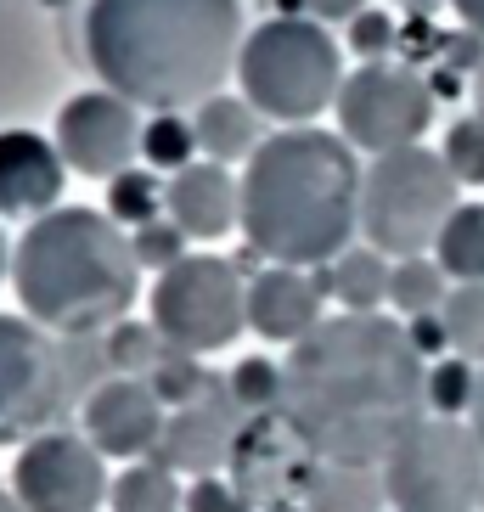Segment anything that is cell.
Wrapping results in <instances>:
<instances>
[{"mask_svg":"<svg viewBox=\"0 0 484 512\" xmlns=\"http://www.w3.org/2000/svg\"><path fill=\"white\" fill-rule=\"evenodd\" d=\"M164 422V400L147 377H102L85 400V439L119 462H147L164 439Z\"/></svg>","mask_w":484,"mask_h":512,"instance_id":"obj_14","label":"cell"},{"mask_svg":"<svg viewBox=\"0 0 484 512\" xmlns=\"http://www.w3.org/2000/svg\"><path fill=\"white\" fill-rule=\"evenodd\" d=\"M428 417H468L473 411V394H479V366L468 361V355H439V361H428Z\"/></svg>","mask_w":484,"mask_h":512,"instance_id":"obj_27","label":"cell"},{"mask_svg":"<svg viewBox=\"0 0 484 512\" xmlns=\"http://www.w3.org/2000/svg\"><path fill=\"white\" fill-rule=\"evenodd\" d=\"M366 6H372V0H304V12L316 17V23H327V29H333V23H344V29H349Z\"/></svg>","mask_w":484,"mask_h":512,"instance_id":"obj_37","label":"cell"},{"mask_svg":"<svg viewBox=\"0 0 484 512\" xmlns=\"http://www.w3.org/2000/svg\"><path fill=\"white\" fill-rule=\"evenodd\" d=\"M406 338H411V349H417L423 361H439V355L451 349V332H445L439 310H434V316H411V321H406Z\"/></svg>","mask_w":484,"mask_h":512,"instance_id":"obj_36","label":"cell"},{"mask_svg":"<svg viewBox=\"0 0 484 512\" xmlns=\"http://www.w3.org/2000/svg\"><path fill=\"white\" fill-rule=\"evenodd\" d=\"M366 169L333 130H276L242 169V237L276 265H333L361 231Z\"/></svg>","mask_w":484,"mask_h":512,"instance_id":"obj_3","label":"cell"},{"mask_svg":"<svg viewBox=\"0 0 484 512\" xmlns=\"http://www.w3.org/2000/svg\"><path fill=\"white\" fill-rule=\"evenodd\" d=\"M107 490L113 479L102 467V451L68 428L29 439L12 462V496L23 501V512H102Z\"/></svg>","mask_w":484,"mask_h":512,"instance_id":"obj_11","label":"cell"},{"mask_svg":"<svg viewBox=\"0 0 484 512\" xmlns=\"http://www.w3.org/2000/svg\"><path fill=\"white\" fill-rule=\"evenodd\" d=\"M141 124L136 102H124L113 91H85L74 102H62L57 113V152L62 164L96 181H113L130 169V158L141 152Z\"/></svg>","mask_w":484,"mask_h":512,"instance_id":"obj_13","label":"cell"},{"mask_svg":"<svg viewBox=\"0 0 484 512\" xmlns=\"http://www.w3.org/2000/svg\"><path fill=\"white\" fill-rule=\"evenodd\" d=\"M6 271H12V254H6V237H0V282H6Z\"/></svg>","mask_w":484,"mask_h":512,"instance_id":"obj_43","label":"cell"},{"mask_svg":"<svg viewBox=\"0 0 484 512\" xmlns=\"http://www.w3.org/2000/svg\"><path fill=\"white\" fill-rule=\"evenodd\" d=\"M439 152H445V164H451L456 181L484 186V119H479V113L445 124V141H439Z\"/></svg>","mask_w":484,"mask_h":512,"instance_id":"obj_32","label":"cell"},{"mask_svg":"<svg viewBox=\"0 0 484 512\" xmlns=\"http://www.w3.org/2000/svg\"><path fill=\"white\" fill-rule=\"evenodd\" d=\"M164 209H169V181L158 169H124V175L107 181V214L119 226L141 231L152 220H164Z\"/></svg>","mask_w":484,"mask_h":512,"instance_id":"obj_24","label":"cell"},{"mask_svg":"<svg viewBox=\"0 0 484 512\" xmlns=\"http://www.w3.org/2000/svg\"><path fill=\"white\" fill-rule=\"evenodd\" d=\"M0 512H23V501H17L12 490H0Z\"/></svg>","mask_w":484,"mask_h":512,"instance_id":"obj_41","label":"cell"},{"mask_svg":"<svg viewBox=\"0 0 484 512\" xmlns=\"http://www.w3.org/2000/svg\"><path fill=\"white\" fill-rule=\"evenodd\" d=\"M445 6H451V12L462 17L473 34H484V0H445Z\"/></svg>","mask_w":484,"mask_h":512,"instance_id":"obj_38","label":"cell"},{"mask_svg":"<svg viewBox=\"0 0 484 512\" xmlns=\"http://www.w3.org/2000/svg\"><path fill=\"white\" fill-rule=\"evenodd\" d=\"M164 332L152 327V321H119V327H107L102 338V355H107V372L113 377H152V366L164 361Z\"/></svg>","mask_w":484,"mask_h":512,"instance_id":"obj_26","label":"cell"},{"mask_svg":"<svg viewBox=\"0 0 484 512\" xmlns=\"http://www.w3.org/2000/svg\"><path fill=\"white\" fill-rule=\"evenodd\" d=\"M479 512H484V501H479Z\"/></svg>","mask_w":484,"mask_h":512,"instance_id":"obj_44","label":"cell"},{"mask_svg":"<svg viewBox=\"0 0 484 512\" xmlns=\"http://www.w3.org/2000/svg\"><path fill=\"white\" fill-rule=\"evenodd\" d=\"M147 321L164 332L169 349H186V355L226 349L248 327V282L220 254H186L181 265L158 271Z\"/></svg>","mask_w":484,"mask_h":512,"instance_id":"obj_9","label":"cell"},{"mask_svg":"<svg viewBox=\"0 0 484 512\" xmlns=\"http://www.w3.org/2000/svg\"><path fill=\"white\" fill-rule=\"evenodd\" d=\"M12 287L51 332L91 338L130 321L141 293V259L113 214L51 209L12 248Z\"/></svg>","mask_w":484,"mask_h":512,"instance_id":"obj_4","label":"cell"},{"mask_svg":"<svg viewBox=\"0 0 484 512\" xmlns=\"http://www.w3.org/2000/svg\"><path fill=\"white\" fill-rule=\"evenodd\" d=\"M378 473L394 512H479L484 501V445L456 417H417Z\"/></svg>","mask_w":484,"mask_h":512,"instance_id":"obj_8","label":"cell"},{"mask_svg":"<svg viewBox=\"0 0 484 512\" xmlns=\"http://www.w3.org/2000/svg\"><path fill=\"white\" fill-rule=\"evenodd\" d=\"M439 321L451 332V349L484 366V282H451V299L439 304Z\"/></svg>","mask_w":484,"mask_h":512,"instance_id":"obj_29","label":"cell"},{"mask_svg":"<svg viewBox=\"0 0 484 512\" xmlns=\"http://www.w3.org/2000/svg\"><path fill=\"white\" fill-rule=\"evenodd\" d=\"M186 512H254V501L242 496L231 479L209 473V479H192V484H186Z\"/></svg>","mask_w":484,"mask_h":512,"instance_id":"obj_35","label":"cell"},{"mask_svg":"<svg viewBox=\"0 0 484 512\" xmlns=\"http://www.w3.org/2000/svg\"><path fill=\"white\" fill-rule=\"evenodd\" d=\"M186 231L175 226V220H152V226H141V231H130V248H136V259H141V271H169V265H181L186 259Z\"/></svg>","mask_w":484,"mask_h":512,"instance_id":"obj_33","label":"cell"},{"mask_svg":"<svg viewBox=\"0 0 484 512\" xmlns=\"http://www.w3.org/2000/svg\"><path fill=\"white\" fill-rule=\"evenodd\" d=\"M451 299V276L439 271V259L417 254V259H394V276H389V304L400 316H434L439 304Z\"/></svg>","mask_w":484,"mask_h":512,"instance_id":"obj_25","label":"cell"},{"mask_svg":"<svg viewBox=\"0 0 484 512\" xmlns=\"http://www.w3.org/2000/svg\"><path fill=\"white\" fill-rule=\"evenodd\" d=\"M68 181L57 141L34 130H0V214H51Z\"/></svg>","mask_w":484,"mask_h":512,"instance_id":"obj_17","label":"cell"},{"mask_svg":"<svg viewBox=\"0 0 484 512\" xmlns=\"http://www.w3.org/2000/svg\"><path fill=\"white\" fill-rule=\"evenodd\" d=\"M456 175L445 152L434 147H406L372 158L361 181V237L389 259H417L428 254L456 214Z\"/></svg>","mask_w":484,"mask_h":512,"instance_id":"obj_6","label":"cell"},{"mask_svg":"<svg viewBox=\"0 0 484 512\" xmlns=\"http://www.w3.org/2000/svg\"><path fill=\"white\" fill-rule=\"evenodd\" d=\"M242 422H248V411H242L237 400H231L226 383H214V389L203 394L197 406L169 411L164 439H158L152 462L175 467V473H192V479H209V473L231 467V451H237Z\"/></svg>","mask_w":484,"mask_h":512,"instance_id":"obj_15","label":"cell"},{"mask_svg":"<svg viewBox=\"0 0 484 512\" xmlns=\"http://www.w3.org/2000/svg\"><path fill=\"white\" fill-rule=\"evenodd\" d=\"M91 372H107L102 349L79 355V344H51L34 321L0 316V445L51 434Z\"/></svg>","mask_w":484,"mask_h":512,"instance_id":"obj_7","label":"cell"},{"mask_svg":"<svg viewBox=\"0 0 484 512\" xmlns=\"http://www.w3.org/2000/svg\"><path fill=\"white\" fill-rule=\"evenodd\" d=\"M321 456L310 451V439L293 428L282 411H259L242 422L237 451H231V484L248 501H304L310 479H316Z\"/></svg>","mask_w":484,"mask_h":512,"instance_id":"obj_12","label":"cell"},{"mask_svg":"<svg viewBox=\"0 0 484 512\" xmlns=\"http://www.w3.org/2000/svg\"><path fill=\"white\" fill-rule=\"evenodd\" d=\"M473 113H479V119H484V62H479V68H473Z\"/></svg>","mask_w":484,"mask_h":512,"instance_id":"obj_40","label":"cell"},{"mask_svg":"<svg viewBox=\"0 0 484 512\" xmlns=\"http://www.w3.org/2000/svg\"><path fill=\"white\" fill-rule=\"evenodd\" d=\"M147 383H152V394L164 400V411L197 406V400L214 389V377L203 372V355H186V349H164V361L152 366Z\"/></svg>","mask_w":484,"mask_h":512,"instance_id":"obj_30","label":"cell"},{"mask_svg":"<svg viewBox=\"0 0 484 512\" xmlns=\"http://www.w3.org/2000/svg\"><path fill=\"white\" fill-rule=\"evenodd\" d=\"M344 51L316 17H271L259 23L237 51L242 96L276 124H310L327 107H338L344 91Z\"/></svg>","mask_w":484,"mask_h":512,"instance_id":"obj_5","label":"cell"},{"mask_svg":"<svg viewBox=\"0 0 484 512\" xmlns=\"http://www.w3.org/2000/svg\"><path fill=\"white\" fill-rule=\"evenodd\" d=\"M304 512H389V490H383L378 467H344L321 462L310 490H304Z\"/></svg>","mask_w":484,"mask_h":512,"instance_id":"obj_21","label":"cell"},{"mask_svg":"<svg viewBox=\"0 0 484 512\" xmlns=\"http://www.w3.org/2000/svg\"><path fill=\"white\" fill-rule=\"evenodd\" d=\"M434 259L451 282H484V203H456L434 242Z\"/></svg>","mask_w":484,"mask_h":512,"instance_id":"obj_23","label":"cell"},{"mask_svg":"<svg viewBox=\"0 0 484 512\" xmlns=\"http://www.w3.org/2000/svg\"><path fill=\"white\" fill-rule=\"evenodd\" d=\"M141 158H147V169H169V175H181L186 164H197L192 119H181V113H152L141 124Z\"/></svg>","mask_w":484,"mask_h":512,"instance_id":"obj_28","label":"cell"},{"mask_svg":"<svg viewBox=\"0 0 484 512\" xmlns=\"http://www.w3.org/2000/svg\"><path fill=\"white\" fill-rule=\"evenodd\" d=\"M169 220L192 242H220L231 226H242V181H231L226 164L197 158L169 175Z\"/></svg>","mask_w":484,"mask_h":512,"instance_id":"obj_18","label":"cell"},{"mask_svg":"<svg viewBox=\"0 0 484 512\" xmlns=\"http://www.w3.org/2000/svg\"><path fill=\"white\" fill-rule=\"evenodd\" d=\"M389 512H394V507H389Z\"/></svg>","mask_w":484,"mask_h":512,"instance_id":"obj_45","label":"cell"},{"mask_svg":"<svg viewBox=\"0 0 484 512\" xmlns=\"http://www.w3.org/2000/svg\"><path fill=\"white\" fill-rule=\"evenodd\" d=\"M282 417L321 462L383 467L394 439L428 406V366L394 316H327L288 355Z\"/></svg>","mask_w":484,"mask_h":512,"instance_id":"obj_1","label":"cell"},{"mask_svg":"<svg viewBox=\"0 0 484 512\" xmlns=\"http://www.w3.org/2000/svg\"><path fill=\"white\" fill-rule=\"evenodd\" d=\"M107 507L113 512H186V490L175 484V467L147 456V462H130L119 479H113Z\"/></svg>","mask_w":484,"mask_h":512,"instance_id":"obj_22","label":"cell"},{"mask_svg":"<svg viewBox=\"0 0 484 512\" xmlns=\"http://www.w3.org/2000/svg\"><path fill=\"white\" fill-rule=\"evenodd\" d=\"M321 293L316 276L299 265H265L259 276H248V327L271 344H304L321 327Z\"/></svg>","mask_w":484,"mask_h":512,"instance_id":"obj_16","label":"cell"},{"mask_svg":"<svg viewBox=\"0 0 484 512\" xmlns=\"http://www.w3.org/2000/svg\"><path fill=\"white\" fill-rule=\"evenodd\" d=\"M259 113L248 96H209V102L192 113V130H197V152L209 164H237V158H254L265 130H259Z\"/></svg>","mask_w":484,"mask_h":512,"instance_id":"obj_20","label":"cell"},{"mask_svg":"<svg viewBox=\"0 0 484 512\" xmlns=\"http://www.w3.org/2000/svg\"><path fill=\"white\" fill-rule=\"evenodd\" d=\"M231 400H237L248 417H259V411H282V394H288V372L276 361H265V355H248V361L231 366L226 377Z\"/></svg>","mask_w":484,"mask_h":512,"instance_id":"obj_31","label":"cell"},{"mask_svg":"<svg viewBox=\"0 0 484 512\" xmlns=\"http://www.w3.org/2000/svg\"><path fill=\"white\" fill-rule=\"evenodd\" d=\"M394 40H400V29H394V17L378 12V6H366V12L349 23V51L361 62H389Z\"/></svg>","mask_w":484,"mask_h":512,"instance_id":"obj_34","label":"cell"},{"mask_svg":"<svg viewBox=\"0 0 484 512\" xmlns=\"http://www.w3.org/2000/svg\"><path fill=\"white\" fill-rule=\"evenodd\" d=\"M237 0H91L85 57L107 91L152 113H181L220 96L242 51Z\"/></svg>","mask_w":484,"mask_h":512,"instance_id":"obj_2","label":"cell"},{"mask_svg":"<svg viewBox=\"0 0 484 512\" xmlns=\"http://www.w3.org/2000/svg\"><path fill=\"white\" fill-rule=\"evenodd\" d=\"M316 287L327 299H338L349 316H378L383 304H389V276H394V259L378 254L372 242L366 248H344L333 265H310Z\"/></svg>","mask_w":484,"mask_h":512,"instance_id":"obj_19","label":"cell"},{"mask_svg":"<svg viewBox=\"0 0 484 512\" xmlns=\"http://www.w3.org/2000/svg\"><path fill=\"white\" fill-rule=\"evenodd\" d=\"M338 136L355 152H406L423 147L428 124H434V91L417 68L400 62H361L338 91Z\"/></svg>","mask_w":484,"mask_h":512,"instance_id":"obj_10","label":"cell"},{"mask_svg":"<svg viewBox=\"0 0 484 512\" xmlns=\"http://www.w3.org/2000/svg\"><path fill=\"white\" fill-rule=\"evenodd\" d=\"M468 428L479 434V445H484V366H479V394H473V411H468Z\"/></svg>","mask_w":484,"mask_h":512,"instance_id":"obj_39","label":"cell"},{"mask_svg":"<svg viewBox=\"0 0 484 512\" xmlns=\"http://www.w3.org/2000/svg\"><path fill=\"white\" fill-rule=\"evenodd\" d=\"M265 512H304V501H271Z\"/></svg>","mask_w":484,"mask_h":512,"instance_id":"obj_42","label":"cell"}]
</instances>
